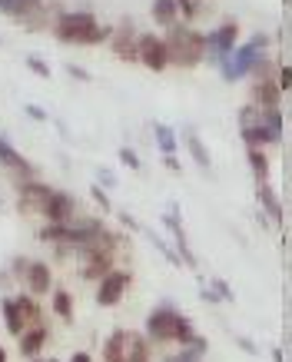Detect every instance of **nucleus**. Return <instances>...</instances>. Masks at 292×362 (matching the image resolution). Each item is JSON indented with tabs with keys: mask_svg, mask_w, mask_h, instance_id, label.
Listing matches in <instances>:
<instances>
[{
	"mask_svg": "<svg viewBox=\"0 0 292 362\" xmlns=\"http://www.w3.org/2000/svg\"><path fill=\"white\" fill-rule=\"evenodd\" d=\"M136 60H143V66L153 70V74H163V70L170 66L163 37H156V33H140V37H136Z\"/></svg>",
	"mask_w": 292,
	"mask_h": 362,
	"instance_id": "39448f33",
	"label": "nucleus"
},
{
	"mask_svg": "<svg viewBox=\"0 0 292 362\" xmlns=\"http://www.w3.org/2000/svg\"><path fill=\"white\" fill-rule=\"evenodd\" d=\"M50 193H54V189L47 187V183H30V180H23L21 187H17V203H21L23 213H44Z\"/></svg>",
	"mask_w": 292,
	"mask_h": 362,
	"instance_id": "6e6552de",
	"label": "nucleus"
},
{
	"mask_svg": "<svg viewBox=\"0 0 292 362\" xmlns=\"http://www.w3.org/2000/svg\"><path fill=\"white\" fill-rule=\"evenodd\" d=\"M153 130H156V143H160L163 156H173L176 153V136H173V130H170V127H163V123H156Z\"/></svg>",
	"mask_w": 292,
	"mask_h": 362,
	"instance_id": "b1692460",
	"label": "nucleus"
},
{
	"mask_svg": "<svg viewBox=\"0 0 292 362\" xmlns=\"http://www.w3.org/2000/svg\"><path fill=\"white\" fill-rule=\"evenodd\" d=\"M259 199H262V206H266V213L272 216V223H282V203L279 197H276V189L266 183V187H259Z\"/></svg>",
	"mask_w": 292,
	"mask_h": 362,
	"instance_id": "412c9836",
	"label": "nucleus"
},
{
	"mask_svg": "<svg viewBox=\"0 0 292 362\" xmlns=\"http://www.w3.org/2000/svg\"><path fill=\"white\" fill-rule=\"evenodd\" d=\"M54 313L64 319V322H70V319H74V299H70V293H66V289H57V293H54Z\"/></svg>",
	"mask_w": 292,
	"mask_h": 362,
	"instance_id": "5701e85b",
	"label": "nucleus"
},
{
	"mask_svg": "<svg viewBox=\"0 0 292 362\" xmlns=\"http://www.w3.org/2000/svg\"><path fill=\"white\" fill-rule=\"evenodd\" d=\"M176 322H180V313H176L173 306H156L150 316H146V339L150 342H173Z\"/></svg>",
	"mask_w": 292,
	"mask_h": 362,
	"instance_id": "20e7f679",
	"label": "nucleus"
},
{
	"mask_svg": "<svg viewBox=\"0 0 292 362\" xmlns=\"http://www.w3.org/2000/svg\"><path fill=\"white\" fill-rule=\"evenodd\" d=\"M110 40H113V50L123 60H136V37H133L130 27H119L117 33H110Z\"/></svg>",
	"mask_w": 292,
	"mask_h": 362,
	"instance_id": "dca6fc26",
	"label": "nucleus"
},
{
	"mask_svg": "<svg viewBox=\"0 0 292 362\" xmlns=\"http://www.w3.org/2000/svg\"><path fill=\"white\" fill-rule=\"evenodd\" d=\"M93 199H97V203H100L103 209H110V199L103 197V189H100V187H93Z\"/></svg>",
	"mask_w": 292,
	"mask_h": 362,
	"instance_id": "c85d7f7f",
	"label": "nucleus"
},
{
	"mask_svg": "<svg viewBox=\"0 0 292 362\" xmlns=\"http://www.w3.org/2000/svg\"><path fill=\"white\" fill-rule=\"evenodd\" d=\"M0 313H4V326H7V332H11V336H21V332L27 329V322H23V313H21V306H17V299H4V303H0Z\"/></svg>",
	"mask_w": 292,
	"mask_h": 362,
	"instance_id": "4468645a",
	"label": "nucleus"
},
{
	"mask_svg": "<svg viewBox=\"0 0 292 362\" xmlns=\"http://www.w3.org/2000/svg\"><path fill=\"white\" fill-rule=\"evenodd\" d=\"M127 362H150V346L136 332H127Z\"/></svg>",
	"mask_w": 292,
	"mask_h": 362,
	"instance_id": "aec40b11",
	"label": "nucleus"
},
{
	"mask_svg": "<svg viewBox=\"0 0 292 362\" xmlns=\"http://www.w3.org/2000/svg\"><path fill=\"white\" fill-rule=\"evenodd\" d=\"M0 362H7V352H4V349H0Z\"/></svg>",
	"mask_w": 292,
	"mask_h": 362,
	"instance_id": "f704fd0d",
	"label": "nucleus"
},
{
	"mask_svg": "<svg viewBox=\"0 0 292 362\" xmlns=\"http://www.w3.org/2000/svg\"><path fill=\"white\" fill-rule=\"evenodd\" d=\"M27 66H30V70H33V74H40V77H50V66H47L44 64V60H40V57H27Z\"/></svg>",
	"mask_w": 292,
	"mask_h": 362,
	"instance_id": "a878e982",
	"label": "nucleus"
},
{
	"mask_svg": "<svg viewBox=\"0 0 292 362\" xmlns=\"http://www.w3.org/2000/svg\"><path fill=\"white\" fill-rule=\"evenodd\" d=\"M66 70L74 74V80H90V74H87V70H80V66H76V64H70V66H66Z\"/></svg>",
	"mask_w": 292,
	"mask_h": 362,
	"instance_id": "cd10ccee",
	"label": "nucleus"
},
{
	"mask_svg": "<svg viewBox=\"0 0 292 362\" xmlns=\"http://www.w3.org/2000/svg\"><path fill=\"white\" fill-rule=\"evenodd\" d=\"M176 4H186V0H176Z\"/></svg>",
	"mask_w": 292,
	"mask_h": 362,
	"instance_id": "e433bc0d",
	"label": "nucleus"
},
{
	"mask_svg": "<svg viewBox=\"0 0 292 362\" xmlns=\"http://www.w3.org/2000/svg\"><path fill=\"white\" fill-rule=\"evenodd\" d=\"M193 339H196L193 322H189L186 316H180V322H176V336H173V342H176V346H189Z\"/></svg>",
	"mask_w": 292,
	"mask_h": 362,
	"instance_id": "393cba45",
	"label": "nucleus"
},
{
	"mask_svg": "<svg viewBox=\"0 0 292 362\" xmlns=\"http://www.w3.org/2000/svg\"><path fill=\"white\" fill-rule=\"evenodd\" d=\"M70 362H93V359H90L87 352H76V356H74V359H70Z\"/></svg>",
	"mask_w": 292,
	"mask_h": 362,
	"instance_id": "72a5a7b5",
	"label": "nucleus"
},
{
	"mask_svg": "<svg viewBox=\"0 0 292 362\" xmlns=\"http://www.w3.org/2000/svg\"><path fill=\"white\" fill-rule=\"evenodd\" d=\"M44 342H47L44 326H27V329L21 332V352L27 356V359H37L40 349H44Z\"/></svg>",
	"mask_w": 292,
	"mask_h": 362,
	"instance_id": "ddd939ff",
	"label": "nucleus"
},
{
	"mask_svg": "<svg viewBox=\"0 0 292 362\" xmlns=\"http://www.w3.org/2000/svg\"><path fill=\"white\" fill-rule=\"evenodd\" d=\"M27 117H33V120H47V113L40 110V107H27Z\"/></svg>",
	"mask_w": 292,
	"mask_h": 362,
	"instance_id": "7c9ffc66",
	"label": "nucleus"
},
{
	"mask_svg": "<svg viewBox=\"0 0 292 362\" xmlns=\"http://www.w3.org/2000/svg\"><path fill=\"white\" fill-rule=\"evenodd\" d=\"M249 166H252L256 183H259V187H266V183H269V156H266V150H259V146H249Z\"/></svg>",
	"mask_w": 292,
	"mask_h": 362,
	"instance_id": "a211bd4d",
	"label": "nucleus"
},
{
	"mask_svg": "<svg viewBox=\"0 0 292 362\" xmlns=\"http://www.w3.org/2000/svg\"><path fill=\"white\" fill-rule=\"evenodd\" d=\"M80 276L90 279V283H100L103 276L113 269V256L110 252H90V250H80Z\"/></svg>",
	"mask_w": 292,
	"mask_h": 362,
	"instance_id": "1a4fd4ad",
	"label": "nucleus"
},
{
	"mask_svg": "<svg viewBox=\"0 0 292 362\" xmlns=\"http://www.w3.org/2000/svg\"><path fill=\"white\" fill-rule=\"evenodd\" d=\"M100 180H103V187H113V183H117L113 173H107V170H100Z\"/></svg>",
	"mask_w": 292,
	"mask_h": 362,
	"instance_id": "2f4dec72",
	"label": "nucleus"
},
{
	"mask_svg": "<svg viewBox=\"0 0 292 362\" xmlns=\"http://www.w3.org/2000/svg\"><path fill=\"white\" fill-rule=\"evenodd\" d=\"M23 283L30 289V296H44L54 289V276H50V266L40 263V259H30L27 269H23Z\"/></svg>",
	"mask_w": 292,
	"mask_h": 362,
	"instance_id": "9d476101",
	"label": "nucleus"
},
{
	"mask_svg": "<svg viewBox=\"0 0 292 362\" xmlns=\"http://www.w3.org/2000/svg\"><path fill=\"white\" fill-rule=\"evenodd\" d=\"M266 44H269V40H266L262 33H256V37H252L249 44L236 47V50H233V54H229L226 60H219V70H223V80H229V83H233V80H243V77H249V74H252V66H256V60H259V57L266 54V50H262V47H266Z\"/></svg>",
	"mask_w": 292,
	"mask_h": 362,
	"instance_id": "7ed1b4c3",
	"label": "nucleus"
},
{
	"mask_svg": "<svg viewBox=\"0 0 292 362\" xmlns=\"http://www.w3.org/2000/svg\"><path fill=\"white\" fill-rule=\"evenodd\" d=\"M213 286H216V289H219V296H223V299H233V293H229V286L223 283V279H216V283H213Z\"/></svg>",
	"mask_w": 292,
	"mask_h": 362,
	"instance_id": "c756f323",
	"label": "nucleus"
},
{
	"mask_svg": "<svg viewBox=\"0 0 292 362\" xmlns=\"http://www.w3.org/2000/svg\"><path fill=\"white\" fill-rule=\"evenodd\" d=\"M54 33L57 40H64V44H103V40H110L113 27L97 23V17L90 11H70L57 17Z\"/></svg>",
	"mask_w": 292,
	"mask_h": 362,
	"instance_id": "f03ea898",
	"label": "nucleus"
},
{
	"mask_svg": "<svg viewBox=\"0 0 292 362\" xmlns=\"http://www.w3.org/2000/svg\"><path fill=\"white\" fill-rule=\"evenodd\" d=\"M183 140H186V146H189V156L196 160V166H203V170H209V150H206V143L199 140V133H196L193 127H189Z\"/></svg>",
	"mask_w": 292,
	"mask_h": 362,
	"instance_id": "6ab92c4d",
	"label": "nucleus"
},
{
	"mask_svg": "<svg viewBox=\"0 0 292 362\" xmlns=\"http://www.w3.org/2000/svg\"><path fill=\"white\" fill-rule=\"evenodd\" d=\"M30 362H37V359H30ZM50 362H57V359H50Z\"/></svg>",
	"mask_w": 292,
	"mask_h": 362,
	"instance_id": "c9c22d12",
	"label": "nucleus"
},
{
	"mask_svg": "<svg viewBox=\"0 0 292 362\" xmlns=\"http://www.w3.org/2000/svg\"><path fill=\"white\" fill-rule=\"evenodd\" d=\"M236 40H239V27L236 23H223V27H216L206 37V54H213L216 60H226L236 50Z\"/></svg>",
	"mask_w": 292,
	"mask_h": 362,
	"instance_id": "0eeeda50",
	"label": "nucleus"
},
{
	"mask_svg": "<svg viewBox=\"0 0 292 362\" xmlns=\"http://www.w3.org/2000/svg\"><path fill=\"white\" fill-rule=\"evenodd\" d=\"M239 346H243V349H246V352H252V356L259 352V349H256V346H252V342H249V339H239Z\"/></svg>",
	"mask_w": 292,
	"mask_h": 362,
	"instance_id": "473e14b6",
	"label": "nucleus"
},
{
	"mask_svg": "<svg viewBox=\"0 0 292 362\" xmlns=\"http://www.w3.org/2000/svg\"><path fill=\"white\" fill-rule=\"evenodd\" d=\"M74 213H76L74 197H70V193H64V189H54V193H50V199H47V206H44L47 223H70V220H74Z\"/></svg>",
	"mask_w": 292,
	"mask_h": 362,
	"instance_id": "9b49d317",
	"label": "nucleus"
},
{
	"mask_svg": "<svg viewBox=\"0 0 292 362\" xmlns=\"http://www.w3.org/2000/svg\"><path fill=\"white\" fill-rule=\"evenodd\" d=\"M17 306H21L23 322H27V326H44V322H40V306H37L27 293H23V296H17Z\"/></svg>",
	"mask_w": 292,
	"mask_h": 362,
	"instance_id": "4be33fe9",
	"label": "nucleus"
},
{
	"mask_svg": "<svg viewBox=\"0 0 292 362\" xmlns=\"http://www.w3.org/2000/svg\"><path fill=\"white\" fill-rule=\"evenodd\" d=\"M282 90L276 87V80H256L252 83V107L259 110H279Z\"/></svg>",
	"mask_w": 292,
	"mask_h": 362,
	"instance_id": "f8f14e48",
	"label": "nucleus"
},
{
	"mask_svg": "<svg viewBox=\"0 0 292 362\" xmlns=\"http://www.w3.org/2000/svg\"><path fill=\"white\" fill-rule=\"evenodd\" d=\"M103 362H127V329L110 332V339L103 342Z\"/></svg>",
	"mask_w": 292,
	"mask_h": 362,
	"instance_id": "2eb2a0df",
	"label": "nucleus"
},
{
	"mask_svg": "<svg viewBox=\"0 0 292 362\" xmlns=\"http://www.w3.org/2000/svg\"><path fill=\"white\" fill-rule=\"evenodd\" d=\"M119 160H123V163L130 166V170H140V156L133 153L130 146H123V150H119Z\"/></svg>",
	"mask_w": 292,
	"mask_h": 362,
	"instance_id": "bb28decb",
	"label": "nucleus"
},
{
	"mask_svg": "<svg viewBox=\"0 0 292 362\" xmlns=\"http://www.w3.org/2000/svg\"><path fill=\"white\" fill-rule=\"evenodd\" d=\"M153 21L160 23L163 30L166 27H173L180 21V7H176V0H153Z\"/></svg>",
	"mask_w": 292,
	"mask_h": 362,
	"instance_id": "f3484780",
	"label": "nucleus"
},
{
	"mask_svg": "<svg viewBox=\"0 0 292 362\" xmlns=\"http://www.w3.org/2000/svg\"><path fill=\"white\" fill-rule=\"evenodd\" d=\"M127 286H130V273H123V269H110L103 279H100V289H97V303L100 306H117L123 293H127Z\"/></svg>",
	"mask_w": 292,
	"mask_h": 362,
	"instance_id": "423d86ee",
	"label": "nucleus"
},
{
	"mask_svg": "<svg viewBox=\"0 0 292 362\" xmlns=\"http://www.w3.org/2000/svg\"><path fill=\"white\" fill-rule=\"evenodd\" d=\"M163 44H166V60L180 66V70H189L206 57V37L199 30H193L189 23L176 21L173 27H166Z\"/></svg>",
	"mask_w": 292,
	"mask_h": 362,
	"instance_id": "f257e3e1",
	"label": "nucleus"
}]
</instances>
